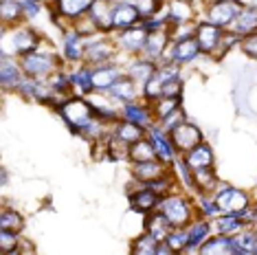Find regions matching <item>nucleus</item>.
I'll return each instance as SVG.
<instances>
[{
  "label": "nucleus",
  "instance_id": "f257e3e1",
  "mask_svg": "<svg viewBox=\"0 0 257 255\" xmlns=\"http://www.w3.org/2000/svg\"><path fill=\"white\" fill-rule=\"evenodd\" d=\"M53 110L60 114L62 121L66 123V128L71 130V135H75V137H79L81 130H84V128L97 117L92 103L88 101V97H84V95L66 97V99L57 103Z\"/></svg>",
  "mask_w": 257,
  "mask_h": 255
},
{
  "label": "nucleus",
  "instance_id": "f03ea898",
  "mask_svg": "<svg viewBox=\"0 0 257 255\" xmlns=\"http://www.w3.org/2000/svg\"><path fill=\"white\" fill-rule=\"evenodd\" d=\"M18 60H20V66H22V71H25V75L27 77H33V79H49L55 71L68 66L60 53H55L53 49L44 51L42 44H40L36 51H31V53L20 55Z\"/></svg>",
  "mask_w": 257,
  "mask_h": 255
},
{
  "label": "nucleus",
  "instance_id": "7ed1b4c3",
  "mask_svg": "<svg viewBox=\"0 0 257 255\" xmlns=\"http://www.w3.org/2000/svg\"><path fill=\"white\" fill-rule=\"evenodd\" d=\"M5 31V46L3 53H11V55H25L36 51L40 44L44 42V38L40 36V31H36L31 25L22 22L16 27H3Z\"/></svg>",
  "mask_w": 257,
  "mask_h": 255
},
{
  "label": "nucleus",
  "instance_id": "20e7f679",
  "mask_svg": "<svg viewBox=\"0 0 257 255\" xmlns=\"http://www.w3.org/2000/svg\"><path fill=\"white\" fill-rule=\"evenodd\" d=\"M159 211L165 213L172 227H187L198 216L196 200H191V196L180 194V191H172V194L163 196L159 202Z\"/></svg>",
  "mask_w": 257,
  "mask_h": 255
},
{
  "label": "nucleus",
  "instance_id": "39448f33",
  "mask_svg": "<svg viewBox=\"0 0 257 255\" xmlns=\"http://www.w3.org/2000/svg\"><path fill=\"white\" fill-rule=\"evenodd\" d=\"M119 46H116L112 33H97V36L86 38V55L84 64L88 66H99V64L116 62L119 57Z\"/></svg>",
  "mask_w": 257,
  "mask_h": 255
},
{
  "label": "nucleus",
  "instance_id": "423d86ee",
  "mask_svg": "<svg viewBox=\"0 0 257 255\" xmlns=\"http://www.w3.org/2000/svg\"><path fill=\"white\" fill-rule=\"evenodd\" d=\"M244 5L239 0H211V3H204L202 5V18L200 20H207L215 27H222V29H229L235 18L239 16Z\"/></svg>",
  "mask_w": 257,
  "mask_h": 255
},
{
  "label": "nucleus",
  "instance_id": "0eeeda50",
  "mask_svg": "<svg viewBox=\"0 0 257 255\" xmlns=\"http://www.w3.org/2000/svg\"><path fill=\"white\" fill-rule=\"evenodd\" d=\"M148 36H150V31L141 25V22L130 27V29H123V31H112V38H114L116 46H119V51L125 55H130V57H137V55L143 53Z\"/></svg>",
  "mask_w": 257,
  "mask_h": 255
},
{
  "label": "nucleus",
  "instance_id": "6e6552de",
  "mask_svg": "<svg viewBox=\"0 0 257 255\" xmlns=\"http://www.w3.org/2000/svg\"><path fill=\"white\" fill-rule=\"evenodd\" d=\"M200 55H202L200 44H198V40L194 36V38H187V40H178V42L172 40L165 49L163 62H176V64H180V66H185V64L196 62Z\"/></svg>",
  "mask_w": 257,
  "mask_h": 255
},
{
  "label": "nucleus",
  "instance_id": "1a4fd4ad",
  "mask_svg": "<svg viewBox=\"0 0 257 255\" xmlns=\"http://www.w3.org/2000/svg\"><path fill=\"white\" fill-rule=\"evenodd\" d=\"M25 77L27 75L20 66L18 55L0 53V86H3L5 92H18Z\"/></svg>",
  "mask_w": 257,
  "mask_h": 255
},
{
  "label": "nucleus",
  "instance_id": "9d476101",
  "mask_svg": "<svg viewBox=\"0 0 257 255\" xmlns=\"http://www.w3.org/2000/svg\"><path fill=\"white\" fill-rule=\"evenodd\" d=\"M86 55V36H81L75 27H68L62 31V57L68 66H77L84 64Z\"/></svg>",
  "mask_w": 257,
  "mask_h": 255
},
{
  "label": "nucleus",
  "instance_id": "9b49d317",
  "mask_svg": "<svg viewBox=\"0 0 257 255\" xmlns=\"http://www.w3.org/2000/svg\"><path fill=\"white\" fill-rule=\"evenodd\" d=\"M172 172V163H165L161 159H152V161H141V163H130V174L134 183L150 185L154 181H159L161 176Z\"/></svg>",
  "mask_w": 257,
  "mask_h": 255
},
{
  "label": "nucleus",
  "instance_id": "f8f14e48",
  "mask_svg": "<svg viewBox=\"0 0 257 255\" xmlns=\"http://www.w3.org/2000/svg\"><path fill=\"white\" fill-rule=\"evenodd\" d=\"M169 137H172V143H174V148H176V152H178V154L189 152L191 148H196L198 143H202V141H204L202 130H200V128H198L196 123H191L189 119L183 121L180 125L174 128V130L169 132Z\"/></svg>",
  "mask_w": 257,
  "mask_h": 255
},
{
  "label": "nucleus",
  "instance_id": "ddd939ff",
  "mask_svg": "<svg viewBox=\"0 0 257 255\" xmlns=\"http://www.w3.org/2000/svg\"><path fill=\"white\" fill-rule=\"evenodd\" d=\"M161 198H163V196H159L152 187H148V185H141V183H137V187L130 189V194H127L130 209L137 211V213H141V216H148V213L159 209Z\"/></svg>",
  "mask_w": 257,
  "mask_h": 255
},
{
  "label": "nucleus",
  "instance_id": "4468645a",
  "mask_svg": "<svg viewBox=\"0 0 257 255\" xmlns=\"http://www.w3.org/2000/svg\"><path fill=\"white\" fill-rule=\"evenodd\" d=\"M121 117L130 119L134 123L143 125L145 130H150L152 125H156V117H154V110H152L150 101H145L143 97L137 101H127L121 106Z\"/></svg>",
  "mask_w": 257,
  "mask_h": 255
},
{
  "label": "nucleus",
  "instance_id": "2eb2a0df",
  "mask_svg": "<svg viewBox=\"0 0 257 255\" xmlns=\"http://www.w3.org/2000/svg\"><path fill=\"white\" fill-rule=\"evenodd\" d=\"M222 36H224V29H222V27H215V25H211V22H207V20H198V25H196V40H198V44H200L202 55L211 57L213 51L218 49Z\"/></svg>",
  "mask_w": 257,
  "mask_h": 255
},
{
  "label": "nucleus",
  "instance_id": "dca6fc26",
  "mask_svg": "<svg viewBox=\"0 0 257 255\" xmlns=\"http://www.w3.org/2000/svg\"><path fill=\"white\" fill-rule=\"evenodd\" d=\"M156 71H159V64L148 60V57H143V55L130 57V62L123 66V73L127 75V77H132L139 86H141V90H143V86L156 75Z\"/></svg>",
  "mask_w": 257,
  "mask_h": 255
},
{
  "label": "nucleus",
  "instance_id": "f3484780",
  "mask_svg": "<svg viewBox=\"0 0 257 255\" xmlns=\"http://www.w3.org/2000/svg\"><path fill=\"white\" fill-rule=\"evenodd\" d=\"M148 137H150L152 146H154V150H156V156H159L161 161H165V163H174V161H176V156H180V154L176 152V148H174L169 132L163 130L159 123L150 128V130H148Z\"/></svg>",
  "mask_w": 257,
  "mask_h": 255
},
{
  "label": "nucleus",
  "instance_id": "a211bd4d",
  "mask_svg": "<svg viewBox=\"0 0 257 255\" xmlns=\"http://www.w3.org/2000/svg\"><path fill=\"white\" fill-rule=\"evenodd\" d=\"M121 75H123V66H119L116 62L92 66V86H95V92H108Z\"/></svg>",
  "mask_w": 257,
  "mask_h": 255
},
{
  "label": "nucleus",
  "instance_id": "6ab92c4d",
  "mask_svg": "<svg viewBox=\"0 0 257 255\" xmlns=\"http://www.w3.org/2000/svg\"><path fill=\"white\" fill-rule=\"evenodd\" d=\"M141 22V14L134 7L132 0H114V14H112V27L114 31H123Z\"/></svg>",
  "mask_w": 257,
  "mask_h": 255
},
{
  "label": "nucleus",
  "instance_id": "aec40b11",
  "mask_svg": "<svg viewBox=\"0 0 257 255\" xmlns=\"http://www.w3.org/2000/svg\"><path fill=\"white\" fill-rule=\"evenodd\" d=\"M112 14H114V0H92L88 16L90 20L97 25L101 33H112Z\"/></svg>",
  "mask_w": 257,
  "mask_h": 255
},
{
  "label": "nucleus",
  "instance_id": "412c9836",
  "mask_svg": "<svg viewBox=\"0 0 257 255\" xmlns=\"http://www.w3.org/2000/svg\"><path fill=\"white\" fill-rule=\"evenodd\" d=\"M187 231H189V246H187L185 253H198L200 246L204 244V240L213 233V224H211V220L196 216L189 224H187Z\"/></svg>",
  "mask_w": 257,
  "mask_h": 255
},
{
  "label": "nucleus",
  "instance_id": "4be33fe9",
  "mask_svg": "<svg viewBox=\"0 0 257 255\" xmlns=\"http://www.w3.org/2000/svg\"><path fill=\"white\" fill-rule=\"evenodd\" d=\"M183 156V161L187 165H189V170H202V167H213L215 165V154H213V148L209 146L207 141L198 143L196 148H191L189 152L180 154Z\"/></svg>",
  "mask_w": 257,
  "mask_h": 255
},
{
  "label": "nucleus",
  "instance_id": "5701e85b",
  "mask_svg": "<svg viewBox=\"0 0 257 255\" xmlns=\"http://www.w3.org/2000/svg\"><path fill=\"white\" fill-rule=\"evenodd\" d=\"M92 0H51V11L66 18L68 22H75L77 18L88 14Z\"/></svg>",
  "mask_w": 257,
  "mask_h": 255
},
{
  "label": "nucleus",
  "instance_id": "b1692460",
  "mask_svg": "<svg viewBox=\"0 0 257 255\" xmlns=\"http://www.w3.org/2000/svg\"><path fill=\"white\" fill-rule=\"evenodd\" d=\"M169 42H172V38H169V27L159 29V31H152L148 36V42H145V49H143L141 55L159 64V62H163V55H165V49H167Z\"/></svg>",
  "mask_w": 257,
  "mask_h": 255
},
{
  "label": "nucleus",
  "instance_id": "393cba45",
  "mask_svg": "<svg viewBox=\"0 0 257 255\" xmlns=\"http://www.w3.org/2000/svg\"><path fill=\"white\" fill-rule=\"evenodd\" d=\"M110 132H112V137H116L119 141H123L125 146H132V143H137L139 139L148 137V130H145L143 125L134 123L130 119H123V117H119L114 121L112 128H110Z\"/></svg>",
  "mask_w": 257,
  "mask_h": 255
},
{
  "label": "nucleus",
  "instance_id": "a878e982",
  "mask_svg": "<svg viewBox=\"0 0 257 255\" xmlns=\"http://www.w3.org/2000/svg\"><path fill=\"white\" fill-rule=\"evenodd\" d=\"M108 95L114 97V99L119 101V103L137 101V99H141V86H139L132 77H127V75L123 73V75H121V77L112 84V88L108 90Z\"/></svg>",
  "mask_w": 257,
  "mask_h": 255
},
{
  "label": "nucleus",
  "instance_id": "bb28decb",
  "mask_svg": "<svg viewBox=\"0 0 257 255\" xmlns=\"http://www.w3.org/2000/svg\"><path fill=\"white\" fill-rule=\"evenodd\" d=\"M235 244H233V235H224V233H213L204 240V244L200 246L202 255H233Z\"/></svg>",
  "mask_w": 257,
  "mask_h": 255
},
{
  "label": "nucleus",
  "instance_id": "cd10ccee",
  "mask_svg": "<svg viewBox=\"0 0 257 255\" xmlns=\"http://www.w3.org/2000/svg\"><path fill=\"white\" fill-rule=\"evenodd\" d=\"M229 31H233L239 38L257 31V5H244L242 11H239V16L235 18V22L229 27Z\"/></svg>",
  "mask_w": 257,
  "mask_h": 255
},
{
  "label": "nucleus",
  "instance_id": "c85d7f7f",
  "mask_svg": "<svg viewBox=\"0 0 257 255\" xmlns=\"http://www.w3.org/2000/svg\"><path fill=\"white\" fill-rule=\"evenodd\" d=\"M213 231L215 233H224V235H237L242 229L248 227V222L244 218H239L237 213H218L213 220Z\"/></svg>",
  "mask_w": 257,
  "mask_h": 255
},
{
  "label": "nucleus",
  "instance_id": "c756f323",
  "mask_svg": "<svg viewBox=\"0 0 257 255\" xmlns=\"http://www.w3.org/2000/svg\"><path fill=\"white\" fill-rule=\"evenodd\" d=\"M0 20L3 27H16L27 22L22 0H0Z\"/></svg>",
  "mask_w": 257,
  "mask_h": 255
},
{
  "label": "nucleus",
  "instance_id": "7c9ffc66",
  "mask_svg": "<svg viewBox=\"0 0 257 255\" xmlns=\"http://www.w3.org/2000/svg\"><path fill=\"white\" fill-rule=\"evenodd\" d=\"M218 185H220V176L215 174V167L194 170V194H213Z\"/></svg>",
  "mask_w": 257,
  "mask_h": 255
},
{
  "label": "nucleus",
  "instance_id": "2f4dec72",
  "mask_svg": "<svg viewBox=\"0 0 257 255\" xmlns=\"http://www.w3.org/2000/svg\"><path fill=\"white\" fill-rule=\"evenodd\" d=\"M145 231H148L150 235H154L156 240H165V237L169 235V231H172L174 227H172V222H169V220L165 218V213L163 211H152V213H148V216H145Z\"/></svg>",
  "mask_w": 257,
  "mask_h": 255
},
{
  "label": "nucleus",
  "instance_id": "473e14b6",
  "mask_svg": "<svg viewBox=\"0 0 257 255\" xmlns=\"http://www.w3.org/2000/svg\"><path fill=\"white\" fill-rule=\"evenodd\" d=\"M233 244H235L233 255H257V229L248 224L237 235H233Z\"/></svg>",
  "mask_w": 257,
  "mask_h": 255
},
{
  "label": "nucleus",
  "instance_id": "72a5a7b5",
  "mask_svg": "<svg viewBox=\"0 0 257 255\" xmlns=\"http://www.w3.org/2000/svg\"><path fill=\"white\" fill-rule=\"evenodd\" d=\"M152 159H159V156H156V150L152 146L150 137L139 139L137 143L130 146V152H127V161L130 163H141V161H152Z\"/></svg>",
  "mask_w": 257,
  "mask_h": 255
},
{
  "label": "nucleus",
  "instance_id": "f704fd0d",
  "mask_svg": "<svg viewBox=\"0 0 257 255\" xmlns=\"http://www.w3.org/2000/svg\"><path fill=\"white\" fill-rule=\"evenodd\" d=\"M0 229L22 233V229H25V218H22V213L11 209L7 205H3V209H0Z\"/></svg>",
  "mask_w": 257,
  "mask_h": 255
},
{
  "label": "nucleus",
  "instance_id": "c9c22d12",
  "mask_svg": "<svg viewBox=\"0 0 257 255\" xmlns=\"http://www.w3.org/2000/svg\"><path fill=\"white\" fill-rule=\"evenodd\" d=\"M152 110H154V117H156V123H159L161 119H165L167 114H172L176 108L183 106V97H159L156 101L150 103Z\"/></svg>",
  "mask_w": 257,
  "mask_h": 255
},
{
  "label": "nucleus",
  "instance_id": "e433bc0d",
  "mask_svg": "<svg viewBox=\"0 0 257 255\" xmlns=\"http://www.w3.org/2000/svg\"><path fill=\"white\" fill-rule=\"evenodd\" d=\"M156 248H159V240H156L154 235H150L148 231H143L141 235L132 240L134 255H156Z\"/></svg>",
  "mask_w": 257,
  "mask_h": 255
},
{
  "label": "nucleus",
  "instance_id": "4c0bfd02",
  "mask_svg": "<svg viewBox=\"0 0 257 255\" xmlns=\"http://www.w3.org/2000/svg\"><path fill=\"white\" fill-rule=\"evenodd\" d=\"M165 242L172 246L174 253H185L189 246V231H187V227H174L165 237Z\"/></svg>",
  "mask_w": 257,
  "mask_h": 255
},
{
  "label": "nucleus",
  "instance_id": "58836bf2",
  "mask_svg": "<svg viewBox=\"0 0 257 255\" xmlns=\"http://www.w3.org/2000/svg\"><path fill=\"white\" fill-rule=\"evenodd\" d=\"M20 233L0 229V253L3 255H20Z\"/></svg>",
  "mask_w": 257,
  "mask_h": 255
},
{
  "label": "nucleus",
  "instance_id": "ea45409f",
  "mask_svg": "<svg viewBox=\"0 0 257 255\" xmlns=\"http://www.w3.org/2000/svg\"><path fill=\"white\" fill-rule=\"evenodd\" d=\"M198 198H196V211H198V216H202V218H207V220H213L215 216L220 213L218 209V205H215V200H213V196L211 194H196Z\"/></svg>",
  "mask_w": 257,
  "mask_h": 255
},
{
  "label": "nucleus",
  "instance_id": "a19ab883",
  "mask_svg": "<svg viewBox=\"0 0 257 255\" xmlns=\"http://www.w3.org/2000/svg\"><path fill=\"white\" fill-rule=\"evenodd\" d=\"M132 3H134V7L139 9V14H141V20L152 18V16L161 14V11L167 7L165 0H132Z\"/></svg>",
  "mask_w": 257,
  "mask_h": 255
},
{
  "label": "nucleus",
  "instance_id": "79ce46f5",
  "mask_svg": "<svg viewBox=\"0 0 257 255\" xmlns=\"http://www.w3.org/2000/svg\"><path fill=\"white\" fill-rule=\"evenodd\" d=\"M141 97L145 101H156L159 97H163V82H161V77L159 75H154V77L150 79L148 84L143 86V90H141Z\"/></svg>",
  "mask_w": 257,
  "mask_h": 255
},
{
  "label": "nucleus",
  "instance_id": "37998d69",
  "mask_svg": "<svg viewBox=\"0 0 257 255\" xmlns=\"http://www.w3.org/2000/svg\"><path fill=\"white\" fill-rule=\"evenodd\" d=\"M183 121H187V114H185V108L180 106V108L174 110L172 114H167L165 119H161V121H159V125H161L165 132H172L174 128L180 125V123H183Z\"/></svg>",
  "mask_w": 257,
  "mask_h": 255
},
{
  "label": "nucleus",
  "instance_id": "c03bdc74",
  "mask_svg": "<svg viewBox=\"0 0 257 255\" xmlns=\"http://www.w3.org/2000/svg\"><path fill=\"white\" fill-rule=\"evenodd\" d=\"M239 51H242L246 57H250L253 62H257V31L248 33V36H244L242 40H239Z\"/></svg>",
  "mask_w": 257,
  "mask_h": 255
},
{
  "label": "nucleus",
  "instance_id": "a18cd8bd",
  "mask_svg": "<svg viewBox=\"0 0 257 255\" xmlns=\"http://www.w3.org/2000/svg\"><path fill=\"white\" fill-rule=\"evenodd\" d=\"M163 95L165 97H183V79H169V82L163 84Z\"/></svg>",
  "mask_w": 257,
  "mask_h": 255
},
{
  "label": "nucleus",
  "instance_id": "49530a36",
  "mask_svg": "<svg viewBox=\"0 0 257 255\" xmlns=\"http://www.w3.org/2000/svg\"><path fill=\"white\" fill-rule=\"evenodd\" d=\"M22 7H25V18L29 22L36 18V16H40L44 5H42V0H22Z\"/></svg>",
  "mask_w": 257,
  "mask_h": 255
},
{
  "label": "nucleus",
  "instance_id": "de8ad7c7",
  "mask_svg": "<svg viewBox=\"0 0 257 255\" xmlns=\"http://www.w3.org/2000/svg\"><path fill=\"white\" fill-rule=\"evenodd\" d=\"M0 183H3V189L7 187V183H9V172L7 170H3V174H0Z\"/></svg>",
  "mask_w": 257,
  "mask_h": 255
},
{
  "label": "nucleus",
  "instance_id": "09e8293b",
  "mask_svg": "<svg viewBox=\"0 0 257 255\" xmlns=\"http://www.w3.org/2000/svg\"><path fill=\"white\" fill-rule=\"evenodd\" d=\"M204 3H211V0H204Z\"/></svg>",
  "mask_w": 257,
  "mask_h": 255
},
{
  "label": "nucleus",
  "instance_id": "8fccbe9b",
  "mask_svg": "<svg viewBox=\"0 0 257 255\" xmlns=\"http://www.w3.org/2000/svg\"><path fill=\"white\" fill-rule=\"evenodd\" d=\"M165 3H167V0H165Z\"/></svg>",
  "mask_w": 257,
  "mask_h": 255
}]
</instances>
